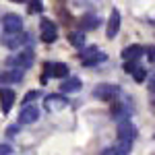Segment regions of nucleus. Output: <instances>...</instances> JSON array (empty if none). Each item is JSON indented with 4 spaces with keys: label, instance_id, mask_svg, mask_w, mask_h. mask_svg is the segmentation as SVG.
Wrapping results in <instances>:
<instances>
[{
    "label": "nucleus",
    "instance_id": "obj_8",
    "mask_svg": "<svg viewBox=\"0 0 155 155\" xmlns=\"http://www.w3.org/2000/svg\"><path fill=\"white\" fill-rule=\"evenodd\" d=\"M120 31V12L114 8V11L110 12V19H107V25H106V35L112 39V37H116V33Z\"/></svg>",
    "mask_w": 155,
    "mask_h": 155
},
{
    "label": "nucleus",
    "instance_id": "obj_15",
    "mask_svg": "<svg viewBox=\"0 0 155 155\" xmlns=\"http://www.w3.org/2000/svg\"><path fill=\"white\" fill-rule=\"evenodd\" d=\"M97 25H99V19L95 15H85L81 19V31H91V29H95Z\"/></svg>",
    "mask_w": 155,
    "mask_h": 155
},
{
    "label": "nucleus",
    "instance_id": "obj_1",
    "mask_svg": "<svg viewBox=\"0 0 155 155\" xmlns=\"http://www.w3.org/2000/svg\"><path fill=\"white\" fill-rule=\"evenodd\" d=\"M116 130H118V145H116V149L120 153L126 155L132 149V143L137 139V126L132 124L130 120L122 118L118 122V126H116Z\"/></svg>",
    "mask_w": 155,
    "mask_h": 155
},
{
    "label": "nucleus",
    "instance_id": "obj_3",
    "mask_svg": "<svg viewBox=\"0 0 155 155\" xmlns=\"http://www.w3.org/2000/svg\"><path fill=\"white\" fill-rule=\"evenodd\" d=\"M2 29L6 33H19V31H23V19L15 12H8L2 17Z\"/></svg>",
    "mask_w": 155,
    "mask_h": 155
},
{
    "label": "nucleus",
    "instance_id": "obj_12",
    "mask_svg": "<svg viewBox=\"0 0 155 155\" xmlns=\"http://www.w3.org/2000/svg\"><path fill=\"white\" fill-rule=\"evenodd\" d=\"M143 46H139V44H132V46H128V48L122 50V58L124 60H139L141 56H143Z\"/></svg>",
    "mask_w": 155,
    "mask_h": 155
},
{
    "label": "nucleus",
    "instance_id": "obj_4",
    "mask_svg": "<svg viewBox=\"0 0 155 155\" xmlns=\"http://www.w3.org/2000/svg\"><path fill=\"white\" fill-rule=\"evenodd\" d=\"M120 93V87H116V85H97L95 91H93V95L97 97V99H104V101H112V99H116Z\"/></svg>",
    "mask_w": 155,
    "mask_h": 155
},
{
    "label": "nucleus",
    "instance_id": "obj_6",
    "mask_svg": "<svg viewBox=\"0 0 155 155\" xmlns=\"http://www.w3.org/2000/svg\"><path fill=\"white\" fill-rule=\"evenodd\" d=\"M27 39H29V35L23 33V31H19V33H8V35L2 39V44L8 50H17V48H21V46H25Z\"/></svg>",
    "mask_w": 155,
    "mask_h": 155
},
{
    "label": "nucleus",
    "instance_id": "obj_24",
    "mask_svg": "<svg viewBox=\"0 0 155 155\" xmlns=\"http://www.w3.org/2000/svg\"><path fill=\"white\" fill-rule=\"evenodd\" d=\"M17 132H19V128H17V126H11V128L6 130V134H8V137H12V134H17Z\"/></svg>",
    "mask_w": 155,
    "mask_h": 155
},
{
    "label": "nucleus",
    "instance_id": "obj_19",
    "mask_svg": "<svg viewBox=\"0 0 155 155\" xmlns=\"http://www.w3.org/2000/svg\"><path fill=\"white\" fill-rule=\"evenodd\" d=\"M132 74H134V81H137V83H143L145 79H147V72H145V68H141V66L132 72Z\"/></svg>",
    "mask_w": 155,
    "mask_h": 155
},
{
    "label": "nucleus",
    "instance_id": "obj_14",
    "mask_svg": "<svg viewBox=\"0 0 155 155\" xmlns=\"http://www.w3.org/2000/svg\"><path fill=\"white\" fill-rule=\"evenodd\" d=\"M19 81H23V71L19 68H12L0 74V83H19Z\"/></svg>",
    "mask_w": 155,
    "mask_h": 155
},
{
    "label": "nucleus",
    "instance_id": "obj_26",
    "mask_svg": "<svg viewBox=\"0 0 155 155\" xmlns=\"http://www.w3.org/2000/svg\"><path fill=\"white\" fill-rule=\"evenodd\" d=\"M147 54H149V58H151V60H155V48H149V50H147Z\"/></svg>",
    "mask_w": 155,
    "mask_h": 155
},
{
    "label": "nucleus",
    "instance_id": "obj_16",
    "mask_svg": "<svg viewBox=\"0 0 155 155\" xmlns=\"http://www.w3.org/2000/svg\"><path fill=\"white\" fill-rule=\"evenodd\" d=\"M68 39H71V44L74 48H85V31H72L68 35Z\"/></svg>",
    "mask_w": 155,
    "mask_h": 155
},
{
    "label": "nucleus",
    "instance_id": "obj_13",
    "mask_svg": "<svg viewBox=\"0 0 155 155\" xmlns=\"http://www.w3.org/2000/svg\"><path fill=\"white\" fill-rule=\"evenodd\" d=\"M60 89H62V93H77L81 89V81L77 77H66L64 83L60 85Z\"/></svg>",
    "mask_w": 155,
    "mask_h": 155
},
{
    "label": "nucleus",
    "instance_id": "obj_17",
    "mask_svg": "<svg viewBox=\"0 0 155 155\" xmlns=\"http://www.w3.org/2000/svg\"><path fill=\"white\" fill-rule=\"evenodd\" d=\"M97 54V48L95 46H89V48H83L81 50V54H79V58H81V62H85V60H91V58H95Z\"/></svg>",
    "mask_w": 155,
    "mask_h": 155
},
{
    "label": "nucleus",
    "instance_id": "obj_22",
    "mask_svg": "<svg viewBox=\"0 0 155 155\" xmlns=\"http://www.w3.org/2000/svg\"><path fill=\"white\" fill-rule=\"evenodd\" d=\"M0 155H12V147H8V145H0Z\"/></svg>",
    "mask_w": 155,
    "mask_h": 155
},
{
    "label": "nucleus",
    "instance_id": "obj_2",
    "mask_svg": "<svg viewBox=\"0 0 155 155\" xmlns=\"http://www.w3.org/2000/svg\"><path fill=\"white\" fill-rule=\"evenodd\" d=\"M33 52L31 50H25V52H17L15 56L6 60V64L8 66H15V68H19V71H25V68H29L31 64H33Z\"/></svg>",
    "mask_w": 155,
    "mask_h": 155
},
{
    "label": "nucleus",
    "instance_id": "obj_10",
    "mask_svg": "<svg viewBox=\"0 0 155 155\" xmlns=\"http://www.w3.org/2000/svg\"><path fill=\"white\" fill-rule=\"evenodd\" d=\"M64 106H68V101H66V97H64V95L54 93V95L46 97V110H48V112H58V110H62Z\"/></svg>",
    "mask_w": 155,
    "mask_h": 155
},
{
    "label": "nucleus",
    "instance_id": "obj_5",
    "mask_svg": "<svg viewBox=\"0 0 155 155\" xmlns=\"http://www.w3.org/2000/svg\"><path fill=\"white\" fill-rule=\"evenodd\" d=\"M58 39V29H56V25L48 21V19H41V41H46V44H54Z\"/></svg>",
    "mask_w": 155,
    "mask_h": 155
},
{
    "label": "nucleus",
    "instance_id": "obj_7",
    "mask_svg": "<svg viewBox=\"0 0 155 155\" xmlns=\"http://www.w3.org/2000/svg\"><path fill=\"white\" fill-rule=\"evenodd\" d=\"M44 71L52 74V77H58V79H66L68 77V66L64 64V62H46L44 64Z\"/></svg>",
    "mask_w": 155,
    "mask_h": 155
},
{
    "label": "nucleus",
    "instance_id": "obj_9",
    "mask_svg": "<svg viewBox=\"0 0 155 155\" xmlns=\"http://www.w3.org/2000/svg\"><path fill=\"white\" fill-rule=\"evenodd\" d=\"M12 104H15V91L8 89V87H0V106H2V112L8 114Z\"/></svg>",
    "mask_w": 155,
    "mask_h": 155
},
{
    "label": "nucleus",
    "instance_id": "obj_20",
    "mask_svg": "<svg viewBox=\"0 0 155 155\" xmlns=\"http://www.w3.org/2000/svg\"><path fill=\"white\" fill-rule=\"evenodd\" d=\"M37 97H39V91H29V93L25 95V99H23V106H29L31 101H35Z\"/></svg>",
    "mask_w": 155,
    "mask_h": 155
},
{
    "label": "nucleus",
    "instance_id": "obj_18",
    "mask_svg": "<svg viewBox=\"0 0 155 155\" xmlns=\"http://www.w3.org/2000/svg\"><path fill=\"white\" fill-rule=\"evenodd\" d=\"M29 12L33 15H39V12H44V4H41V0H31L29 2Z\"/></svg>",
    "mask_w": 155,
    "mask_h": 155
},
{
    "label": "nucleus",
    "instance_id": "obj_25",
    "mask_svg": "<svg viewBox=\"0 0 155 155\" xmlns=\"http://www.w3.org/2000/svg\"><path fill=\"white\" fill-rule=\"evenodd\" d=\"M149 89H151V91L155 93V74L151 77V79H149Z\"/></svg>",
    "mask_w": 155,
    "mask_h": 155
},
{
    "label": "nucleus",
    "instance_id": "obj_21",
    "mask_svg": "<svg viewBox=\"0 0 155 155\" xmlns=\"http://www.w3.org/2000/svg\"><path fill=\"white\" fill-rule=\"evenodd\" d=\"M139 68V64H137V60H126V64H124V71L128 72V74H132V72Z\"/></svg>",
    "mask_w": 155,
    "mask_h": 155
},
{
    "label": "nucleus",
    "instance_id": "obj_23",
    "mask_svg": "<svg viewBox=\"0 0 155 155\" xmlns=\"http://www.w3.org/2000/svg\"><path fill=\"white\" fill-rule=\"evenodd\" d=\"M101 155H124V153H120L116 147H110V149H106V151H104Z\"/></svg>",
    "mask_w": 155,
    "mask_h": 155
},
{
    "label": "nucleus",
    "instance_id": "obj_27",
    "mask_svg": "<svg viewBox=\"0 0 155 155\" xmlns=\"http://www.w3.org/2000/svg\"><path fill=\"white\" fill-rule=\"evenodd\" d=\"M11 2H25V0H11Z\"/></svg>",
    "mask_w": 155,
    "mask_h": 155
},
{
    "label": "nucleus",
    "instance_id": "obj_11",
    "mask_svg": "<svg viewBox=\"0 0 155 155\" xmlns=\"http://www.w3.org/2000/svg\"><path fill=\"white\" fill-rule=\"evenodd\" d=\"M39 118V110H37V106H23V110H21V116H19V122H23V124H33L35 120Z\"/></svg>",
    "mask_w": 155,
    "mask_h": 155
}]
</instances>
